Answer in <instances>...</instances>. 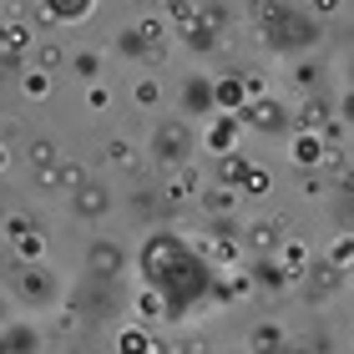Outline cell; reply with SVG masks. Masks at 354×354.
<instances>
[{"mask_svg": "<svg viewBox=\"0 0 354 354\" xmlns=\"http://www.w3.org/2000/svg\"><path fill=\"white\" fill-rule=\"evenodd\" d=\"M319 152H324V147H319L314 137H299V142H294V162H299V167H314Z\"/></svg>", "mask_w": 354, "mask_h": 354, "instance_id": "obj_1", "label": "cell"}, {"mask_svg": "<svg viewBox=\"0 0 354 354\" xmlns=\"http://www.w3.org/2000/svg\"><path fill=\"white\" fill-rule=\"evenodd\" d=\"M0 167H6V152H0Z\"/></svg>", "mask_w": 354, "mask_h": 354, "instance_id": "obj_4", "label": "cell"}, {"mask_svg": "<svg viewBox=\"0 0 354 354\" xmlns=\"http://www.w3.org/2000/svg\"><path fill=\"white\" fill-rule=\"evenodd\" d=\"M51 152H56L51 142H36V147H30V162H41V167H46V162H51Z\"/></svg>", "mask_w": 354, "mask_h": 354, "instance_id": "obj_2", "label": "cell"}, {"mask_svg": "<svg viewBox=\"0 0 354 354\" xmlns=\"http://www.w3.org/2000/svg\"><path fill=\"white\" fill-rule=\"evenodd\" d=\"M122 349H127V354H147L152 344H147V339H137V334H127V339H122Z\"/></svg>", "mask_w": 354, "mask_h": 354, "instance_id": "obj_3", "label": "cell"}]
</instances>
